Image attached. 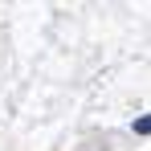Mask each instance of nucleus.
Masks as SVG:
<instances>
[]
</instances>
